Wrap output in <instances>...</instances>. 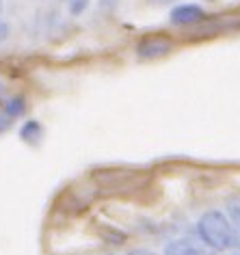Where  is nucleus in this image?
<instances>
[{
	"label": "nucleus",
	"mask_w": 240,
	"mask_h": 255,
	"mask_svg": "<svg viewBox=\"0 0 240 255\" xmlns=\"http://www.w3.org/2000/svg\"><path fill=\"white\" fill-rule=\"evenodd\" d=\"M197 234L212 251H225L236 245V229L221 210H208L197 221Z\"/></svg>",
	"instance_id": "obj_1"
},
{
	"label": "nucleus",
	"mask_w": 240,
	"mask_h": 255,
	"mask_svg": "<svg viewBox=\"0 0 240 255\" xmlns=\"http://www.w3.org/2000/svg\"><path fill=\"white\" fill-rule=\"evenodd\" d=\"M173 50V39L167 35H145L136 43V56L141 61H154L160 56H167Z\"/></svg>",
	"instance_id": "obj_2"
},
{
	"label": "nucleus",
	"mask_w": 240,
	"mask_h": 255,
	"mask_svg": "<svg viewBox=\"0 0 240 255\" xmlns=\"http://www.w3.org/2000/svg\"><path fill=\"white\" fill-rule=\"evenodd\" d=\"M204 20H208L206 11L199 7V4H193V2H184V4H178V7L171 9L169 13V22L173 26H182V28H191V26H197Z\"/></svg>",
	"instance_id": "obj_3"
},
{
	"label": "nucleus",
	"mask_w": 240,
	"mask_h": 255,
	"mask_svg": "<svg viewBox=\"0 0 240 255\" xmlns=\"http://www.w3.org/2000/svg\"><path fill=\"white\" fill-rule=\"evenodd\" d=\"M162 255H204V251H201L197 245H193L191 240L178 238V240L167 242L165 253H162Z\"/></svg>",
	"instance_id": "obj_4"
},
{
	"label": "nucleus",
	"mask_w": 240,
	"mask_h": 255,
	"mask_svg": "<svg viewBox=\"0 0 240 255\" xmlns=\"http://www.w3.org/2000/svg\"><path fill=\"white\" fill-rule=\"evenodd\" d=\"M20 138L28 145H39L43 138V126L37 119L24 121V126L20 128Z\"/></svg>",
	"instance_id": "obj_5"
},
{
	"label": "nucleus",
	"mask_w": 240,
	"mask_h": 255,
	"mask_svg": "<svg viewBox=\"0 0 240 255\" xmlns=\"http://www.w3.org/2000/svg\"><path fill=\"white\" fill-rule=\"evenodd\" d=\"M98 234H100V238L104 242H109V245H123V242L128 240V234L121 232V229H117V227H113V225H100Z\"/></svg>",
	"instance_id": "obj_6"
},
{
	"label": "nucleus",
	"mask_w": 240,
	"mask_h": 255,
	"mask_svg": "<svg viewBox=\"0 0 240 255\" xmlns=\"http://www.w3.org/2000/svg\"><path fill=\"white\" fill-rule=\"evenodd\" d=\"M4 113H7L11 119L22 117V115L26 113V100H24L22 95H13V98H7V100H4Z\"/></svg>",
	"instance_id": "obj_7"
},
{
	"label": "nucleus",
	"mask_w": 240,
	"mask_h": 255,
	"mask_svg": "<svg viewBox=\"0 0 240 255\" xmlns=\"http://www.w3.org/2000/svg\"><path fill=\"white\" fill-rule=\"evenodd\" d=\"M89 4H91V0H67V11H69V15L78 17L89 9Z\"/></svg>",
	"instance_id": "obj_8"
},
{
	"label": "nucleus",
	"mask_w": 240,
	"mask_h": 255,
	"mask_svg": "<svg viewBox=\"0 0 240 255\" xmlns=\"http://www.w3.org/2000/svg\"><path fill=\"white\" fill-rule=\"evenodd\" d=\"M227 219L232 221L234 227H240V201H230V206H227Z\"/></svg>",
	"instance_id": "obj_9"
},
{
	"label": "nucleus",
	"mask_w": 240,
	"mask_h": 255,
	"mask_svg": "<svg viewBox=\"0 0 240 255\" xmlns=\"http://www.w3.org/2000/svg\"><path fill=\"white\" fill-rule=\"evenodd\" d=\"M11 126H13V121L4 111H0V134H4V132L11 130Z\"/></svg>",
	"instance_id": "obj_10"
},
{
	"label": "nucleus",
	"mask_w": 240,
	"mask_h": 255,
	"mask_svg": "<svg viewBox=\"0 0 240 255\" xmlns=\"http://www.w3.org/2000/svg\"><path fill=\"white\" fill-rule=\"evenodd\" d=\"M9 35H11V26H9V22L0 20V41H7V39H9Z\"/></svg>",
	"instance_id": "obj_11"
},
{
	"label": "nucleus",
	"mask_w": 240,
	"mask_h": 255,
	"mask_svg": "<svg viewBox=\"0 0 240 255\" xmlns=\"http://www.w3.org/2000/svg\"><path fill=\"white\" fill-rule=\"evenodd\" d=\"M115 7H117V0H100V9L111 11V9H115Z\"/></svg>",
	"instance_id": "obj_12"
},
{
	"label": "nucleus",
	"mask_w": 240,
	"mask_h": 255,
	"mask_svg": "<svg viewBox=\"0 0 240 255\" xmlns=\"http://www.w3.org/2000/svg\"><path fill=\"white\" fill-rule=\"evenodd\" d=\"M128 255H156V253H151L149 249H130Z\"/></svg>",
	"instance_id": "obj_13"
},
{
	"label": "nucleus",
	"mask_w": 240,
	"mask_h": 255,
	"mask_svg": "<svg viewBox=\"0 0 240 255\" xmlns=\"http://www.w3.org/2000/svg\"><path fill=\"white\" fill-rule=\"evenodd\" d=\"M149 2H154V4H165V2H171V0H149Z\"/></svg>",
	"instance_id": "obj_14"
},
{
	"label": "nucleus",
	"mask_w": 240,
	"mask_h": 255,
	"mask_svg": "<svg viewBox=\"0 0 240 255\" xmlns=\"http://www.w3.org/2000/svg\"><path fill=\"white\" fill-rule=\"evenodd\" d=\"M2 9H4V2H2V0H0V13H2Z\"/></svg>",
	"instance_id": "obj_15"
},
{
	"label": "nucleus",
	"mask_w": 240,
	"mask_h": 255,
	"mask_svg": "<svg viewBox=\"0 0 240 255\" xmlns=\"http://www.w3.org/2000/svg\"><path fill=\"white\" fill-rule=\"evenodd\" d=\"M236 255H240V253H236Z\"/></svg>",
	"instance_id": "obj_16"
},
{
	"label": "nucleus",
	"mask_w": 240,
	"mask_h": 255,
	"mask_svg": "<svg viewBox=\"0 0 240 255\" xmlns=\"http://www.w3.org/2000/svg\"><path fill=\"white\" fill-rule=\"evenodd\" d=\"M238 229H240V227H238Z\"/></svg>",
	"instance_id": "obj_17"
}]
</instances>
